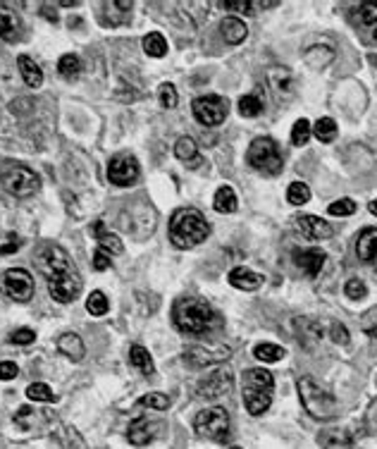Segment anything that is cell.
<instances>
[{"label":"cell","instance_id":"29","mask_svg":"<svg viewBox=\"0 0 377 449\" xmlns=\"http://www.w3.org/2000/svg\"><path fill=\"white\" fill-rule=\"evenodd\" d=\"M244 387H253V390H268L273 392L275 378L273 373H268L265 368H249L244 373Z\"/></svg>","mask_w":377,"mask_h":449},{"label":"cell","instance_id":"57","mask_svg":"<svg viewBox=\"0 0 377 449\" xmlns=\"http://www.w3.org/2000/svg\"><path fill=\"white\" fill-rule=\"evenodd\" d=\"M229 449H241V447H236V445H234V447H229Z\"/></svg>","mask_w":377,"mask_h":449},{"label":"cell","instance_id":"2","mask_svg":"<svg viewBox=\"0 0 377 449\" xmlns=\"http://www.w3.org/2000/svg\"><path fill=\"white\" fill-rule=\"evenodd\" d=\"M210 224L196 208H179L170 218V242L177 249H194L208 239Z\"/></svg>","mask_w":377,"mask_h":449},{"label":"cell","instance_id":"30","mask_svg":"<svg viewBox=\"0 0 377 449\" xmlns=\"http://www.w3.org/2000/svg\"><path fill=\"white\" fill-rule=\"evenodd\" d=\"M17 65H19V72H22V79L27 87L32 89H38L43 84V72L36 62H34L29 56H19L17 58Z\"/></svg>","mask_w":377,"mask_h":449},{"label":"cell","instance_id":"44","mask_svg":"<svg viewBox=\"0 0 377 449\" xmlns=\"http://www.w3.org/2000/svg\"><path fill=\"white\" fill-rule=\"evenodd\" d=\"M356 17H358L361 24H368V27H375L377 24V3H363L356 10Z\"/></svg>","mask_w":377,"mask_h":449},{"label":"cell","instance_id":"54","mask_svg":"<svg viewBox=\"0 0 377 449\" xmlns=\"http://www.w3.org/2000/svg\"><path fill=\"white\" fill-rule=\"evenodd\" d=\"M368 335H370V339H373V342L377 344V325H375V327H370V330H368Z\"/></svg>","mask_w":377,"mask_h":449},{"label":"cell","instance_id":"6","mask_svg":"<svg viewBox=\"0 0 377 449\" xmlns=\"http://www.w3.org/2000/svg\"><path fill=\"white\" fill-rule=\"evenodd\" d=\"M0 182H3L5 192L17 198L34 196L38 192V187H41L36 172L29 170L27 165H5L0 170Z\"/></svg>","mask_w":377,"mask_h":449},{"label":"cell","instance_id":"9","mask_svg":"<svg viewBox=\"0 0 377 449\" xmlns=\"http://www.w3.org/2000/svg\"><path fill=\"white\" fill-rule=\"evenodd\" d=\"M194 117L198 119L201 124H208V127H215V124H222L225 117H227V103L220 96H201L194 101Z\"/></svg>","mask_w":377,"mask_h":449},{"label":"cell","instance_id":"20","mask_svg":"<svg viewBox=\"0 0 377 449\" xmlns=\"http://www.w3.org/2000/svg\"><path fill=\"white\" fill-rule=\"evenodd\" d=\"M318 445L323 449H354V437L349 435V430L328 428L318 435Z\"/></svg>","mask_w":377,"mask_h":449},{"label":"cell","instance_id":"52","mask_svg":"<svg viewBox=\"0 0 377 449\" xmlns=\"http://www.w3.org/2000/svg\"><path fill=\"white\" fill-rule=\"evenodd\" d=\"M220 5L227 10H239V12H251V8H253V3H246V0H227V3Z\"/></svg>","mask_w":377,"mask_h":449},{"label":"cell","instance_id":"35","mask_svg":"<svg viewBox=\"0 0 377 449\" xmlns=\"http://www.w3.org/2000/svg\"><path fill=\"white\" fill-rule=\"evenodd\" d=\"M253 356L258 358V361H263V363H277L286 356V352L282 347H277V344L265 342V344H258V347L253 349Z\"/></svg>","mask_w":377,"mask_h":449},{"label":"cell","instance_id":"14","mask_svg":"<svg viewBox=\"0 0 377 449\" xmlns=\"http://www.w3.org/2000/svg\"><path fill=\"white\" fill-rule=\"evenodd\" d=\"M163 428H165V423L158 421V418L141 416L129 426V442L137 447H144V445H148V442H153L155 437L160 435Z\"/></svg>","mask_w":377,"mask_h":449},{"label":"cell","instance_id":"55","mask_svg":"<svg viewBox=\"0 0 377 449\" xmlns=\"http://www.w3.org/2000/svg\"><path fill=\"white\" fill-rule=\"evenodd\" d=\"M368 208H370V213H373V216H377V198H375V201H370Z\"/></svg>","mask_w":377,"mask_h":449},{"label":"cell","instance_id":"11","mask_svg":"<svg viewBox=\"0 0 377 449\" xmlns=\"http://www.w3.org/2000/svg\"><path fill=\"white\" fill-rule=\"evenodd\" d=\"M38 268H41V273L48 277H55L60 275V273H67V270H74L72 261H69L67 251L60 246H55V244H50V246L43 249L41 258H38Z\"/></svg>","mask_w":377,"mask_h":449},{"label":"cell","instance_id":"17","mask_svg":"<svg viewBox=\"0 0 377 449\" xmlns=\"http://www.w3.org/2000/svg\"><path fill=\"white\" fill-rule=\"evenodd\" d=\"M132 14V3L129 0H117V3H103V14H100V22L108 24V27H117L124 24Z\"/></svg>","mask_w":377,"mask_h":449},{"label":"cell","instance_id":"37","mask_svg":"<svg viewBox=\"0 0 377 449\" xmlns=\"http://www.w3.org/2000/svg\"><path fill=\"white\" fill-rule=\"evenodd\" d=\"M27 397L32 399V402H43V404L58 402V394L50 390L46 382H32V385L27 387Z\"/></svg>","mask_w":377,"mask_h":449},{"label":"cell","instance_id":"49","mask_svg":"<svg viewBox=\"0 0 377 449\" xmlns=\"http://www.w3.org/2000/svg\"><path fill=\"white\" fill-rule=\"evenodd\" d=\"M17 373H19L17 363H12V361L0 363V380H12V378H17Z\"/></svg>","mask_w":377,"mask_h":449},{"label":"cell","instance_id":"19","mask_svg":"<svg viewBox=\"0 0 377 449\" xmlns=\"http://www.w3.org/2000/svg\"><path fill=\"white\" fill-rule=\"evenodd\" d=\"M244 404L249 408L251 416H260L273 404V392L268 390H253V387H244Z\"/></svg>","mask_w":377,"mask_h":449},{"label":"cell","instance_id":"39","mask_svg":"<svg viewBox=\"0 0 377 449\" xmlns=\"http://www.w3.org/2000/svg\"><path fill=\"white\" fill-rule=\"evenodd\" d=\"M286 198H289L291 206H304V203L310 201V189L308 184L304 182H291L289 189H286Z\"/></svg>","mask_w":377,"mask_h":449},{"label":"cell","instance_id":"53","mask_svg":"<svg viewBox=\"0 0 377 449\" xmlns=\"http://www.w3.org/2000/svg\"><path fill=\"white\" fill-rule=\"evenodd\" d=\"M10 242L8 244H3V246H0V253H12V251H17L19 246H22V239L19 237H14V234H10Z\"/></svg>","mask_w":377,"mask_h":449},{"label":"cell","instance_id":"4","mask_svg":"<svg viewBox=\"0 0 377 449\" xmlns=\"http://www.w3.org/2000/svg\"><path fill=\"white\" fill-rule=\"evenodd\" d=\"M194 428L201 437L213 442H227L229 435H232V421H229L227 408L222 406H213L201 411L194 418Z\"/></svg>","mask_w":377,"mask_h":449},{"label":"cell","instance_id":"31","mask_svg":"<svg viewBox=\"0 0 377 449\" xmlns=\"http://www.w3.org/2000/svg\"><path fill=\"white\" fill-rule=\"evenodd\" d=\"M129 363H132L137 371H141L144 376H150V373H155L153 358H150L148 349L141 347V344H134V347L129 349Z\"/></svg>","mask_w":377,"mask_h":449},{"label":"cell","instance_id":"24","mask_svg":"<svg viewBox=\"0 0 377 449\" xmlns=\"http://www.w3.org/2000/svg\"><path fill=\"white\" fill-rule=\"evenodd\" d=\"M229 284L236 289H244V292H253V289H258L263 284V275L249 270V268H234L229 273Z\"/></svg>","mask_w":377,"mask_h":449},{"label":"cell","instance_id":"40","mask_svg":"<svg viewBox=\"0 0 377 449\" xmlns=\"http://www.w3.org/2000/svg\"><path fill=\"white\" fill-rule=\"evenodd\" d=\"M110 308L108 303V297H105L103 292H91L87 299V311L91 313V316H105Z\"/></svg>","mask_w":377,"mask_h":449},{"label":"cell","instance_id":"45","mask_svg":"<svg viewBox=\"0 0 377 449\" xmlns=\"http://www.w3.org/2000/svg\"><path fill=\"white\" fill-rule=\"evenodd\" d=\"M356 213V201L351 198H339V201L330 203V216H354Z\"/></svg>","mask_w":377,"mask_h":449},{"label":"cell","instance_id":"18","mask_svg":"<svg viewBox=\"0 0 377 449\" xmlns=\"http://www.w3.org/2000/svg\"><path fill=\"white\" fill-rule=\"evenodd\" d=\"M296 266L306 273L308 277H318L325 266V253L318 249H308V251H296Z\"/></svg>","mask_w":377,"mask_h":449},{"label":"cell","instance_id":"10","mask_svg":"<svg viewBox=\"0 0 377 449\" xmlns=\"http://www.w3.org/2000/svg\"><path fill=\"white\" fill-rule=\"evenodd\" d=\"M108 179L117 187H129L139 179V163L129 153H119L110 161L108 165Z\"/></svg>","mask_w":377,"mask_h":449},{"label":"cell","instance_id":"13","mask_svg":"<svg viewBox=\"0 0 377 449\" xmlns=\"http://www.w3.org/2000/svg\"><path fill=\"white\" fill-rule=\"evenodd\" d=\"M232 382L234 380H232V373L229 371H215L198 382L196 394H198L201 399H218L232 390Z\"/></svg>","mask_w":377,"mask_h":449},{"label":"cell","instance_id":"12","mask_svg":"<svg viewBox=\"0 0 377 449\" xmlns=\"http://www.w3.org/2000/svg\"><path fill=\"white\" fill-rule=\"evenodd\" d=\"M232 356L227 347H218V349H205V347H189L184 352V361L191 368H205V366H215V363H225Z\"/></svg>","mask_w":377,"mask_h":449},{"label":"cell","instance_id":"50","mask_svg":"<svg viewBox=\"0 0 377 449\" xmlns=\"http://www.w3.org/2000/svg\"><path fill=\"white\" fill-rule=\"evenodd\" d=\"M110 268V258H108V253L105 251H95L93 253V270H108Z\"/></svg>","mask_w":377,"mask_h":449},{"label":"cell","instance_id":"48","mask_svg":"<svg viewBox=\"0 0 377 449\" xmlns=\"http://www.w3.org/2000/svg\"><path fill=\"white\" fill-rule=\"evenodd\" d=\"M34 339H36V332H34L32 327H19V330H14L12 335H10V342L12 344H32Z\"/></svg>","mask_w":377,"mask_h":449},{"label":"cell","instance_id":"1","mask_svg":"<svg viewBox=\"0 0 377 449\" xmlns=\"http://www.w3.org/2000/svg\"><path fill=\"white\" fill-rule=\"evenodd\" d=\"M172 321L177 325L179 332H187V335H203L210 332L215 325L220 323L215 308L208 301L198 297H182L174 301L172 308Z\"/></svg>","mask_w":377,"mask_h":449},{"label":"cell","instance_id":"16","mask_svg":"<svg viewBox=\"0 0 377 449\" xmlns=\"http://www.w3.org/2000/svg\"><path fill=\"white\" fill-rule=\"evenodd\" d=\"M268 84L279 98H289L294 93V77H291V72L286 67H270Z\"/></svg>","mask_w":377,"mask_h":449},{"label":"cell","instance_id":"56","mask_svg":"<svg viewBox=\"0 0 377 449\" xmlns=\"http://www.w3.org/2000/svg\"><path fill=\"white\" fill-rule=\"evenodd\" d=\"M373 38H375V43H377V24L373 27Z\"/></svg>","mask_w":377,"mask_h":449},{"label":"cell","instance_id":"27","mask_svg":"<svg viewBox=\"0 0 377 449\" xmlns=\"http://www.w3.org/2000/svg\"><path fill=\"white\" fill-rule=\"evenodd\" d=\"M93 232H95V242H98L100 251H105V253H122L124 251L122 239H119L117 234L108 232V229L103 227V222H95Z\"/></svg>","mask_w":377,"mask_h":449},{"label":"cell","instance_id":"21","mask_svg":"<svg viewBox=\"0 0 377 449\" xmlns=\"http://www.w3.org/2000/svg\"><path fill=\"white\" fill-rule=\"evenodd\" d=\"M356 253L361 261L365 263H377V227H368L358 234L356 242Z\"/></svg>","mask_w":377,"mask_h":449},{"label":"cell","instance_id":"34","mask_svg":"<svg viewBox=\"0 0 377 449\" xmlns=\"http://www.w3.org/2000/svg\"><path fill=\"white\" fill-rule=\"evenodd\" d=\"M144 51L150 58H163L168 53V41L160 32H150L144 36Z\"/></svg>","mask_w":377,"mask_h":449},{"label":"cell","instance_id":"7","mask_svg":"<svg viewBox=\"0 0 377 449\" xmlns=\"http://www.w3.org/2000/svg\"><path fill=\"white\" fill-rule=\"evenodd\" d=\"M0 287L12 301H29L34 297V277L24 268H10L3 273Z\"/></svg>","mask_w":377,"mask_h":449},{"label":"cell","instance_id":"43","mask_svg":"<svg viewBox=\"0 0 377 449\" xmlns=\"http://www.w3.org/2000/svg\"><path fill=\"white\" fill-rule=\"evenodd\" d=\"M139 406L155 408V411H165V408L170 406V397H165V394H160V392H150V394H146V397L139 399Z\"/></svg>","mask_w":377,"mask_h":449},{"label":"cell","instance_id":"8","mask_svg":"<svg viewBox=\"0 0 377 449\" xmlns=\"http://www.w3.org/2000/svg\"><path fill=\"white\" fill-rule=\"evenodd\" d=\"M48 292L53 297V301L58 303H69L77 299V294L82 292V277L77 270L60 273L55 277H48Z\"/></svg>","mask_w":377,"mask_h":449},{"label":"cell","instance_id":"41","mask_svg":"<svg viewBox=\"0 0 377 449\" xmlns=\"http://www.w3.org/2000/svg\"><path fill=\"white\" fill-rule=\"evenodd\" d=\"M310 134H313V124H310L308 119H296L294 129H291V141H294L296 146H306Z\"/></svg>","mask_w":377,"mask_h":449},{"label":"cell","instance_id":"25","mask_svg":"<svg viewBox=\"0 0 377 449\" xmlns=\"http://www.w3.org/2000/svg\"><path fill=\"white\" fill-rule=\"evenodd\" d=\"M220 34H222V38L227 43L239 46V43L246 38V34H249V29H246V24L241 22L239 17H225L222 24H220Z\"/></svg>","mask_w":377,"mask_h":449},{"label":"cell","instance_id":"5","mask_svg":"<svg viewBox=\"0 0 377 449\" xmlns=\"http://www.w3.org/2000/svg\"><path fill=\"white\" fill-rule=\"evenodd\" d=\"M246 161H249L251 168L263 174H279L284 168L282 153H279L277 143L268 137H260L251 143L249 151H246Z\"/></svg>","mask_w":377,"mask_h":449},{"label":"cell","instance_id":"15","mask_svg":"<svg viewBox=\"0 0 377 449\" xmlns=\"http://www.w3.org/2000/svg\"><path fill=\"white\" fill-rule=\"evenodd\" d=\"M296 227H299V232L304 234L306 239H310V242H323V239H330L332 237V224L325 222L323 218L318 216H296Z\"/></svg>","mask_w":377,"mask_h":449},{"label":"cell","instance_id":"46","mask_svg":"<svg viewBox=\"0 0 377 449\" xmlns=\"http://www.w3.org/2000/svg\"><path fill=\"white\" fill-rule=\"evenodd\" d=\"M160 103H163V108H174L177 106V101H179V96H177V89L172 87V84H163L160 87Z\"/></svg>","mask_w":377,"mask_h":449},{"label":"cell","instance_id":"26","mask_svg":"<svg viewBox=\"0 0 377 449\" xmlns=\"http://www.w3.org/2000/svg\"><path fill=\"white\" fill-rule=\"evenodd\" d=\"M174 156L182 163H187L189 168H198L201 165V156H198V146L191 137H182L174 143Z\"/></svg>","mask_w":377,"mask_h":449},{"label":"cell","instance_id":"42","mask_svg":"<svg viewBox=\"0 0 377 449\" xmlns=\"http://www.w3.org/2000/svg\"><path fill=\"white\" fill-rule=\"evenodd\" d=\"M239 113L244 117H258L263 113V103H260L258 96H244L239 101Z\"/></svg>","mask_w":377,"mask_h":449},{"label":"cell","instance_id":"47","mask_svg":"<svg viewBox=\"0 0 377 449\" xmlns=\"http://www.w3.org/2000/svg\"><path fill=\"white\" fill-rule=\"evenodd\" d=\"M344 292H346V297L354 299V301L368 297V287H365L361 280H349V282H346V287H344Z\"/></svg>","mask_w":377,"mask_h":449},{"label":"cell","instance_id":"3","mask_svg":"<svg viewBox=\"0 0 377 449\" xmlns=\"http://www.w3.org/2000/svg\"><path fill=\"white\" fill-rule=\"evenodd\" d=\"M299 397L306 411L313 418H318V421H330V418H334L339 413L336 399L308 376L299 378Z\"/></svg>","mask_w":377,"mask_h":449},{"label":"cell","instance_id":"23","mask_svg":"<svg viewBox=\"0 0 377 449\" xmlns=\"http://www.w3.org/2000/svg\"><path fill=\"white\" fill-rule=\"evenodd\" d=\"M19 32H22V22H19L17 12L10 10L8 5H0V38H5V41H17Z\"/></svg>","mask_w":377,"mask_h":449},{"label":"cell","instance_id":"33","mask_svg":"<svg viewBox=\"0 0 377 449\" xmlns=\"http://www.w3.org/2000/svg\"><path fill=\"white\" fill-rule=\"evenodd\" d=\"M213 206L218 213H234L236 211V194L232 187H220L215 192V198H213Z\"/></svg>","mask_w":377,"mask_h":449},{"label":"cell","instance_id":"22","mask_svg":"<svg viewBox=\"0 0 377 449\" xmlns=\"http://www.w3.org/2000/svg\"><path fill=\"white\" fill-rule=\"evenodd\" d=\"M50 421L48 413H41V411H34L32 406H19V411L14 413V423H17L22 430H41L43 426Z\"/></svg>","mask_w":377,"mask_h":449},{"label":"cell","instance_id":"36","mask_svg":"<svg viewBox=\"0 0 377 449\" xmlns=\"http://www.w3.org/2000/svg\"><path fill=\"white\" fill-rule=\"evenodd\" d=\"M58 72H60V77H65V79L72 82V79L79 77V72H82V62H79V58L74 56V53H67V56L60 58Z\"/></svg>","mask_w":377,"mask_h":449},{"label":"cell","instance_id":"51","mask_svg":"<svg viewBox=\"0 0 377 449\" xmlns=\"http://www.w3.org/2000/svg\"><path fill=\"white\" fill-rule=\"evenodd\" d=\"M332 335H334L336 344H349V332H346V327L339 325V323H332Z\"/></svg>","mask_w":377,"mask_h":449},{"label":"cell","instance_id":"32","mask_svg":"<svg viewBox=\"0 0 377 449\" xmlns=\"http://www.w3.org/2000/svg\"><path fill=\"white\" fill-rule=\"evenodd\" d=\"M304 60L310 65V67L323 69V67H328L332 60H334V51H332L330 46H313V48H308V51L304 53Z\"/></svg>","mask_w":377,"mask_h":449},{"label":"cell","instance_id":"28","mask_svg":"<svg viewBox=\"0 0 377 449\" xmlns=\"http://www.w3.org/2000/svg\"><path fill=\"white\" fill-rule=\"evenodd\" d=\"M58 349H60V354H65V356L72 358V361H82L84 358V342H82V337L74 335V332H65V335H60Z\"/></svg>","mask_w":377,"mask_h":449},{"label":"cell","instance_id":"38","mask_svg":"<svg viewBox=\"0 0 377 449\" xmlns=\"http://www.w3.org/2000/svg\"><path fill=\"white\" fill-rule=\"evenodd\" d=\"M313 134L320 139L323 143H330L336 139V122L332 117H320L318 122L313 124Z\"/></svg>","mask_w":377,"mask_h":449}]
</instances>
